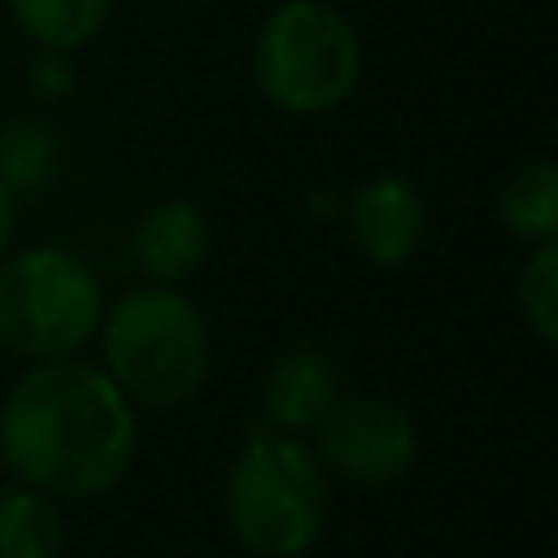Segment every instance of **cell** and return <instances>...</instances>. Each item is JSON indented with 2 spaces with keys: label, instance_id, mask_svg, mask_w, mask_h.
I'll use <instances>...</instances> for the list:
<instances>
[{
  "label": "cell",
  "instance_id": "1",
  "mask_svg": "<svg viewBox=\"0 0 558 558\" xmlns=\"http://www.w3.org/2000/svg\"><path fill=\"white\" fill-rule=\"evenodd\" d=\"M140 418L87 357L26 362L0 401V466L52 501L109 493L135 458Z\"/></svg>",
  "mask_w": 558,
  "mask_h": 558
},
{
  "label": "cell",
  "instance_id": "2",
  "mask_svg": "<svg viewBox=\"0 0 558 558\" xmlns=\"http://www.w3.org/2000/svg\"><path fill=\"white\" fill-rule=\"evenodd\" d=\"M100 366L135 410H174L209 375V331L201 310L166 283H144L105 305Z\"/></svg>",
  "mask_w": 558,
  "mask_h": 558
},
{
  "label": "cell",
  "instance_id": "3",
  "mask_svg": "<svg viewBox=\"0 0 558 558\" xmlns=\"http://www.w3.org/2000/svg\"><path fill=\"white\" fill-rule=\"evenodd\" d=\"M105 318L100 275L65 244H13L0 262V349L22 362L78 357Z\"/></svg>",
  "mask_w": 558,
  "mask_h": 558
},
{
  "label": "cell",
  "instance_id": "4",
  "mask_svg": "<svg viewBox=\"0 0 558 558\" xmlns=\"http://www.w3.org/2000/svg\"><path fill=\"white\" fill-rule=\"evenodd\" d=\"M323 471L292 436L253 432L227 471V523L262 558H296L323 527Z\"/></svg>",
  "mask_w": 558,
  "mask_h": 558
},
{
  "label": "cell",
  "instance_id": "5",
  "mask_svg": "<svg viewBox=\"0 0 558 558\" xmlns=\"http://www.w3.org/2000/svg\"><path fill=\"white\" fill-rule=\"evenodd\" d=\"M362 48L349 17L323 0L279 4L257 35L253 74L270 105L288 113H323L357 83Z\"/></svg>",
  "mask_w": 558,
  "mask_h": 558
},
{
  "label": "cell",
  "instance_id": "6",
  "mask_svg": "<svg viewBox=\"0 0 558 558\" xmlns=\"http://www.w3.org/2000/svg\"><path fill=\"white\" fill-rule=\"evenodd\" d=\"M314 427L323 462L357 484H388L418 453L410 414L384 397H336Z\"/></svg>",
  "mask_w": 558,
  "mask_h": 558
},
{
  "label": "cell",
  "instance_id": "7",
  "mask_svg": "<svg viewBox=\"0 0 558 558\" xmlns=\"http://www.w3.org/2000/svg\"><path fill=\"white\" fill-rule=\"evenodd\" d=\"M131 253H135V262H140L148 283L179 288L187 275L201 270V262L209 253V222L183 196L157 201L140 218V227L131 235Z\"/></svg>",
  "mask_w": 558,
  "mask_h": 558
},
{
  "label": "cell",
  "instance_id": "8",
  "mask_svg": "<svg viewBox=\"0 0 558 558\" xmlns=\"http://www.w3.org/2000/svg\"><path fill=\"white\" fill-rule=\"evenodd\" d=\"M349 227L357 248L379 266H401L423 235V205L405 179H371L349 201Z\"/></svg>",
  "mask_w": 558,
  "mask_h": 558
},
{
  "label": "cell",
  "instance_id": "9",
  "mask_svg": "<svg viewBox=\"0 0 558 558\" xmlns=\"http://www.w3.org/2000/svg\"><path fill=\"white\" fill-rule=\"evenodd\" d=\"M336 366L314 353V349H292L283 353L266 379H262V410L270 418V427L279 432H301L314 427L331 401H336Z\"/></svg>",
  "mask_w": 558,
  "mask_h": 558
},
{
  "label": "cell",
  "instance_id": "10",
  "mask_svg": "<svg viewBox=\"0 0 558 558\" xmlns=\"http://www.w3.org/2000/svg\"><path fill=\"white\" fill-rule=\"evenodd\" d=\"M61 174V135L52 122L22 113L0 122V187L22 205Z\"/></svg>",
  "mask_w": 558,
  "mask_h": 558
},
{
  "label": "cell",
  "instance_id": "11",
  "mask_svg": "<svg viewBox=\"0 0 558 558\" xmlns=\"http://www.w3.org/2000/svg\"><path fill=\"white\" fill-rule=\"evenodd\" d=\"M4 13L31 48L78 52L105 31L113 0H4Z\"/></svg>",
  "mask_w": 558,
  "mask_h": 558
},
{
  "label": "cell",
  "instance_id": "12",
  "mask_svg": "<svg viewBox=\"0 0 558 558\" xmlns=\"http://www.w3.org/2000/svg\"><path fill=\"white\" fill-rule=\"evenodd\" d=\"M65 519L61 506L26 484L0 488V558H61Z\"/></svg>",
  "mask_w": 558,
  "mask_h": 558
},
{
  "label": "cell",
  "instance_id": "13",
  "mask_svg": "<svg viewBox=\"0 0 558 558\" xmlns=\"http://www.w3.org/2000/svg\"><path fill=\"white\" fill-rule=\"evenodd\" d=\"M501 218L523 240L558 235V161H527L501 187Z\"/></svg>",
  "mask_w": 558,
  "mask_h": 558
},
{
  "label": "cell",
  "instance_id": "14",
  "mask_svg": "<svg viewBox=\"0 0 558 558\" xmlns=\"http://www.w3.org/2000/svg\"><path fill=\"white\" fill-rule=\"evenodd\" d=\"M519 301H523L532 331L558 344V235L541 240V248L527 257L523 279H519Z\"/></svg>",
  "mask_w": 558,
  "mask_h": 558
},
{
  "label": "cell",
  "instance_id": "15",
  "mask_svg": "<svg viewBox=\"0 0 558 558\" xmlns=\"http://www.w3.org/2000/svg\"><path fill=\"white\" fill-rule=\"evenodd\" d=\"M22 74H26L31 96H39V100H48V105L65 100V96L74 92V83H78L74 52H57V48H35Z\"/></svg>",
  "mask_w": 558,
  "mask_h": 558
},
{
  "label": "cell",
  "instance_id": "16",
  "mask_svg": "<svg viewBox=\"0 0 558 558\" xmlns=\"http://www.w3.org/2000/svg\"><path fill=\"white\" fill-rule=\"evenodd\" d=\"M13 244H17V201L0 187V262L13 253Z\"/></svg>",
  "mask_w": 558,
  "mask_h": 558
}]
</instances>
